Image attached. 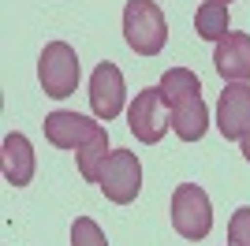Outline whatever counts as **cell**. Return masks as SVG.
Here are the masks:
<instances>
[{"instance_id": "6da1fadb", "label": "cell", "mask_w": 250, "mask_h": 246, "mask_svg": "<svg viewBox=\"0 0 250 246\" xmlns=\"http://www.w3.org/2000/svg\"><path fill=\"white\" fill-rule=\"evenodd\" d=\"M124 38L138 56H157L168 41V22H165L161 4H153V0H127Z\"/></svg>"}, {"instance_id": "7a4b0ae2", "label": "cell", "mask_w": 250, "mask_h": 246, "mask_svg": "<svg viewBox=\"0 0 250 246\" xmlns=\"http://www.w3.org/2000/svg\"><path fill=\"white\" fill-rule=\"evenodd\" d=\"M38 82H42L45 97H71L79 90V56L67 41H49L38 56Z\"/></svg>"}, {"instance_id": "3957f363", "label": "cell", "mask_w": 250, "mask_h": 246, "mask_svg": "<svg viewBox=\"0 0 250 246\" xmlns=\"http://www.w3.org/2000/svg\"><path fill=\"white\" fill-rule=\"evenodd\" d=\"M127 127L146 145H157L165 138V131H172V108H168L161 86H146L135 93V101L127 108Z\"/></svg>"}, {"instance_id": "277c9868", "label": "cell", "mask_w": 250, "mask_h": 246, "mask_svg": "<svg viewBox=\"0 0 250 246\" xmlns=\"http://www.w3.org/2000/svg\"><path fill=\"white\" fill-rule=\"evenodd\" d=\"M172 227L190 243H198L213 231V205H209V194L198 183L176 186V194H172Z\"/></svg>"}, {"instance_id": "5b68a950", "label": "cell", "mask_w": 250, "mask_h": 246, "mask_svg": "<svg viewBox=\"0 0 250 246\" xmlns=\"http://www.w3.org/2000/svg\"><path fill=\"white\" fill-rule=\"evenodd\" d=\"M97 186L104 190L108 202L131 205L138 198V190H142V164H138V157L131 149H112L108 161H104V168H101Z\"/></svg>"}, {"instance_id": "8992f818", "label": "cell", "mask_w": 250, "mask_h": 246, "mask_svg": "<svg viewBox=\"0 0 250 246\" xmlns=\"http://www.w3.org/2000/svg\"><path fill=\"white\" fill-rule=\"evenodd\" d=\"M127 104V86H124V75L116 63H97L94 75H90V108H94L97 120H116V116L124 112Z\"/></svg>"}, {"instance_id": "52a82bcc", "label": "cell", "mask_w": 250, "mask_h": 246, "mask_svg": "<svg viewBox=\"0 0 250 246\" xmlns=\"http://www.w3.org/2000/svg\"><path fill=\"white\" fill-rule=\"evenodd\" d=\"M42 127H45V138L56 149H75V153L104 131L101 123H94L90 116H79V112H49Z\"/></svg>"}, {"instance_id": "ba28073f", "label": "cell", "mask_w": 250, "mask_h": 246, "mask_svg": "<svg viewBox=\"0 0 250 246\" xmlns=\"http://www.w3.org/2000/svg\"><path fill=\"white\" fill-rule=\"evenodd\" d=\"M217 131L228 142H239L250 131V86L247 82H228L217 101Z\"/></svg>"}, {"instance_id": "9c48e42d", "label": "cell", "mask_w": 250, "mask_h": 246, "mask_svg": "<svg viewBox=\"0 0 250 246\" xmlns=\"http://www.w3.org/2000/svg\"><path fill=\"white\" fill-rule=\"evenodd\" d=\"M213 67L228 82H247L250 79V34H228L224 41H217Z\"/></svg>"}, {"instance_id": "30bf717a", "label": "cell", "mask_w": 250, "mask_h": 246, "mask_svg": "<svg viewBox=\"0 0 250 246\" xmlns=\"http://www.w3.org/2000/svg\"><path fill=\"white\" fill-rule=\"evenodd\" d=\"M4 179H8L11 186H26L34 179V168H38V161H34V145L26 134H15L11 131L8 138H4Z\"/></svg>"}, {"instance_id": "8fae6325", "label": "cell", "mask_w": 250, "mask_h": 246, "mask_svg": "<svg viewBox=\"0 0 250 246\" xmlns=\"http://www.w3.org/2000/svg\"><path fill=\"white\" fill-rule=\"evenodd\" d=\"M206 123H209V112H206L202 93L183 97V101L172 104V131H176V138H183V142H198L202 134H206Z\"/></svg>"}, {"instance_id": "7c38bea8", "label": "cell", "mask_w": 250, "mask_h": 246, "mask_svg": "<svg viewBox=\"0 0 250 246\" xmlns=\"http://www.w3.org/2000/svg\"><path fill=\"white\" fill-rule=\"evenodd\" d=\"M194 30L206 41H224L228 38V4H217V0H206L198 11H194Z\"/></svg>"}, {"instance_id": "4fadbf2b", "label": "cell", "mask_w": 250, "mask_h": 246, "mask_svg": "<svg viewBox=\"0 0 250 246\" xmlns=\"http://www.w3.org/2000/svg\"><path fill=\"white\" fill-rule=\"evenodd\" d=\"M108 131H101L94 138V142H86L79 153H75V161H79V175H83L86 183H97L101 179V168H104V161H108Z\"/></svg>"}, {"instance_id": "5bb4252c", "label": "cell", "mask_w": 250, "mask_h": 246, "mask_svg": "<svg viewBox=\"0 0 250 246\" xmlns=\"http://www.w3.org/2000/svg\"><path fill=\"white\" fill-rule=\"evenodd\" d=\"M161 93H165L168 108L176 101H183V97H194V93H202V82L194 71H187V67H172V71H165V79H161Z\"/></svg>"}, {"instance_id": "9a60e30c", "label": "cell", "mask_w": 250, "mask_h": 246, "mask_svg": "<svg viewBox=\"0 0 250 246\" xmlns=\"http://www.w3.org/2000/svg\"><path fill=\"white\" fill-rule=\"evenodd\" d=\"M71 246H108L104 243V231L94 216H75L71 224Z\"/></svg>"}, {"instance_id": "2e32d148", "label": "cell", "mask_w": 250, "mask_h": 246, "mask_svg": "<svg viewBox=\"0 0 250 246\" xmlns=\"http://www.w3.org/2000/svg\"><path fill=\"white\" fill-rule=\"evenodd\" d=\"M228 246H250V209H235L228 220Z\"/></svg>"}, {"instance_id": "e0dca14e", "label": "cell", "mask_w": 250, "mask_h": 246, "mask_svg": "<svg viewBox=\"0 0 250 246\" xmlns=\"http://www.w3.org/2000/svg\"><path fill=\"white\" fill-rule=\"evenodd\" d=\"M239 149H243V157H247V161H250V131H247V134H243V138H239Z\"/></svg>"}, {"instance_id": "ac0fdd59", "label": "cell", "mask_w": 250, "mask_h": 246, "mask_svg": "<svg viewBox=\"0 0 250 246\" xmlns=\"http://www.w3.org/2000/svg\"><path fill=\"white\" fill-rule=\"evenodd\" d=\"M217 4H231V0H217Z\"/></svg>"}]
</instances>
